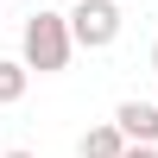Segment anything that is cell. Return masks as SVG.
<instances>
[{
    "instance_id": "3",
    "label": "cell",
    "mask_w": 158,
    "mask_h": 158,
    "mask_svg": "<svg viewBox=\"0 0 158 158\" xmlns=\"http://www.w3.org/2000/svg\"><path fill=\"white\" fill-rule=\"evenodd\" d=\"M114 127L133 146H158V101H120L114 108Z\"/></svg>"
},
{
    "instance_id": "7",
    "label": "cell",
    "mask_w": 158,
    "mask_h": 158,
    "mask_svg": "<svg viewBox=\"0 0 158 158\" xmlns=\"http://www.w3.org/2000/svg\"><path fill=\"white\" fill-rule=\"evenodd\" d=\"M0 158H38V152H0Z\"/></svg>"
},
{
    "instance_id": "4",
    "label": "cell",
    "mask_w": 158,
    "mask_h": 158,
    "mask_svg": "<svg viewBox=\"0 0 158 158\" xmlns=\"http://www.w3.org/2000/svg\"><path fill=\"white\" fill-rule=\"evenodd\" d=\"M127 146H133V139L114 120H101V127H89V133L76 139V158H127Z\"/></svg>"
},
{
    "instance_id": "8",
    "label": "cell",
    "mask_w": 158,
    "mask_h": 158,
    "mask_svg": "<svg viewBox=\"0 0 158 158\" xmlns=\"http://www.w3.org/2000/svg\"><path fill=\"white\" fill-rule=\"evenodd\" d=\"M152 70H158V44H152Z\"/></svg>"
},
{
    "instance_id": "6",
    "label": "cell",
    "mask_w": 158,
    "mask_h": 158,
    "mask_svg": "<svg viewBox=\"0 0 158 158\" xmlns=\"http://www.w3.org/2000/svg\"><path fill=\"white\" fill-rule=\"evenodd\" d=\"M127 158H158V146H127Z\"/></svg>"
},
{
    "instance_id": "5",
    "label": "cell",
    "mask_w": 158,
    "mask_h": 158,
    "mask_svg": "<svg viewBox=\"0 0 158 158\" xmlns=\"http://www.w3.org/2000/svg\"><path fill=\"white\" fill-rule=\"evenodd\" d=\"M25 82H32V70L13 57H0V108H13V101H25Z\"/></svg>"
},
{
    "instance_id": "1",
    "label": "cell",
    "mask_w": 158,
    "mask_h": 158,
    "mask_svg": "<svg viewBox=\"0 0 158 158\" xmlns=\"http://www.w3.org/2000/svg\"><path fill=\"white\" fill-rule=\"evenodd\" d=\"M70 57H76V32H70V13H44L38 6L32 19H25V70H38V76H57V70H70Z\"/></svg>"
},
{
    "instance_id": "2",
    "label": "cell",
    "mask_w": 158,
    "mask_h": 158,
    "mask_svg": "<svg viewBox=\"0 0 158 158\" xmlns=\"http://www.w3.org/2000/svg\"><path fill=\"white\" fill-rule=\"evenodd\" d=\"M70 32H76V51H108L120 38V6L114 0H76L70 6Z\"/></svg>"
}]
</instances>
